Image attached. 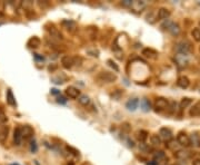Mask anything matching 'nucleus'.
I'll list each match as a JSON object with an SVG mask.
<instances>
[{
  "mask_svg": "<svg viewBox=\"0 0 200 165\" xmlns=\"http://www.w3.org/2000/svg\"><path fill=\"white\" fill-rule=\"evenodd\" d=\"M98 79L104 82H113L117 80V75L110 72H101L98 75Z\"/></svg>",
  "mask_w": 200,
  "mask_h": 165,
  "instance_id": "f257e3e1",
  "label": "nucleus"
},
{
  "mask_svg": "<svg viewBox=\"0 0 200 165\" xmlns=\"http://www.w3.org/2000/svg\"><path fill=\"white\" fill-rule=\"evenodd\" d=\"M176 49H177V51H178V54L188 55V53L191 50V44H190L189 41L184 40V41H181V43H179L178 45H177Z\"/></svg>",
  "mask_w": 200,
  "mask_h": 165,
  "instance_id": "f03ea898",
  "label": "nucleus"
},
{
  "mask_svg": "<svg viewBox=\"0 0 200 165\" xmlns=\"http://www.w3.org/2000/svg\"><path fill=\"white\" fill-rule=\"evenodd\" d=\"M158 136L160 137L161 141H165L166 143H168V142H170L171 139H172V132H171L169 128L162 127V128H160L159 135Z\"/></svg>",
  "mask_w": 200,
  "mask_h": 165,
  "instance_id": "7ed1b4c3",
  "label": "nucleus"
},
{
  "mask_svg": "<svg viewBox=\"0 0 200 165\" xmlns=\"http://www.w3.org/2000/svg\"><path fill=\"white\" fill-rule=\"evenodd\" d=\"M20 130H21V135H22V139H30L33 137V134H35V130L31 126L29 125H24L20 127Z\"/></svg>",
  "mask_w": 200,
  "mask_h": 165,
  "instance_id": "20e7f679",
  "label": "nucleus"
},
{
  "mask_svg": "<svg viewBox=\"0 0 200 165\" xmlns=\"http://www.w3.org/2000/svg\"><path fill=\"white\" fill-rule=\"evenodd\" d=\"M177 142L179 143V145L181 146H189L190 145V139L189 136L187 135L184 132H180L177 136Z\"/></svg>",
  "mask_w": 200,
  "mask_h": 165,
  "instance_id": "39448f33",
  "label": "nucleus"
},
{
  "mask_svg": "<svg viewBox=\"0 0 200 165\" xmlns=\"http://www.w3.org/2000/svg\"><path fill=\"white\" fill-rule=\"evenodd\" d=\"M9 136V126L3 124V125H0V143L5 144L8 139Z\"/></svg>",
  "mask_w": 200,
  "mask_h": 165,
  "instance_id": "423d86ee",
  "label": "nucleus"
},
{
  "mask_svg": "<svg viewBox=\"0 0 200 165\" xmlns=\"http://www.w3.org/2000/svg\"><path fill=\"white\" fill-rule=\"evenodd\" d=\"M66 95L69 98L76 99L80 96V91L78 88H76L75 86H69V87L66 88Z\"/></svg>",
  "mask_w": 200,
  "mask_h": 165,
  "instance_id": "0eeeda50",
  "label": "nucleus"
},
{
  "mask_svg": "<svg viewBox=\"0 0 200 165\" xmlns=\"http://www.w3.org/2000/svg\"><path fill=\"white\" fill-rule=\"evenodd\" d=\"M168 106H169V103L166 98H163V97H158V98H156L155 107L157 111H163V109H166Z\"/></svg>",
  "mask_w": 200,
  "mask_h": 165,
  "instance_id": "6e6552de",
  "label": "nucleus"
},
{
  "mask_svg": "<svg viewBox=\"0 0 200 165\" xmlns=\"http://www.w3.org/2000/svg\"><path fill=\"white\" fill-rule=\"evenodd\" d=\"M61 65L66 68V69H70L75 66V61H73V57L72 56H64L61 58Z\"/></svg>",
  "mask_w": 200,
  "mask_h": 165,
  "instance_id": "1a4fd4ad",
  "label": "nucleus"
},
{
  "mask_svg": "<svg viewBox=\"0 0 200 165\" xmlns=\"http://www.w3.org/2000/svg\"><path fill=\"white\" fill-rule=\"evenodd\" d=\"M142 55L149 59H156L159 54L157 50L152 49V48H144V49H142Z\"/></svg>",
  "mask_w": 200,
  "mask_h": 165,
  "instance_id": "9d476101",
  "label": "nucleus"
},
{
  "mask_svg": "<svg viewBox=\"0 0 200 165\" xmlns=\"http://www.w3.org/2000/svg\"><path fill=\"white\" fill-rule=\"evenodd\" d=\"M61 25L64 28H66V29L70 32L75 31V30L77 29V24H76V21H73V20H64V21L61 22Z\"/></svg>",
  "mask_w": 200,
  "mask_h": 165,
  "instance_id": "9b49d317",
  "label": "nucleus"
},
{
  "mask_svg": "<svg viewBox=\"0 0 200 165\" xmlns=\"http://www.w3.org/2000/svg\"><path fill=\"white\" fill-rule=\"evenodd\" d=\"M130 8H132L133 11H136V12H141L146 8V2H144V1H132Z\"/></svg>",
  "mask_w": 200,
  "mask_h": 165,
  "instance_id": "f8f14e48",
  "label": "nucleus"
},
{
  "mask_svg": "<svg viewBox=\"0 0 200 165\" xmlns=\"http://www.w3.org/2000/svg\"><path fill=\"white\" fill-rule=\"evenodd\" d=\"M176 61L178 64L179 67H186L187 64H188V58H187V55H184V54H178L176 56Z\"/></svg>",
  "mask_w": 200,
  "mask_h": 165,
  "instance_id": "ddd939ff",
  "label": "nucleus"
},
{
  "mask_svg": "<svg viewBox=\"0 0 200 165\" xmlns=\"http://www.w3.org/2000/svg\"><path fill=\"white\" fill-rule=\"evenodd\" d=\"M177 85L179 86L180 88H188L190 85V80L189 78L187 77V76H180L177 80Z\"/></svg>",
  "mask_w": 200,
  "mask_h": 165,
  "instance_id": "4468645a",
  "label": "nucleus"
},
{
  "mask_svg": "<svg viewBox=\"0 0 200 165\" xmlns=\"http://www.w3.org/2000/svg\"><path fill=\"white\" fill-rule=\"evenodd\" d=\"M169 16H170V10L169 9L162 7V8H160L158 10V18L160 20H167L169 18Z\"/></svg>",
  "mask_w": 200,
  "mask_h": 165,
  "instance_id": "2eb2a0df",
  "label": "nucleus"
},
{
  "mask_svg": "<svg viewBox=\"0 0 200 165\" xmlns=\"http://www.w3.org/2000/svg\"><path fill=\"white\" fill-rule=\"evenodd\" d=\"M13 141H15V144L16 145H20L22 142V135H21V130H20V127H17L13 132Z\"/></svg>",
  "mask_w": 200,
  "mask_h": 165,
  "instance_id": "dca6fc26",
  "label": "nucleus"
},
{
  "mask_svg": "<svg viewBox=\"0 0 200 165\" xmlns=\"http://www.w3.org/2000/svg\"><path fill=\"white\" fill-rule=\"evenodd\" d=\"M148 132L147 130H138L136 133V137H137V139H138L140 143H144L146 142V139H148Z\"/></svg>",
  "mask_w": 200,
  "mask_h": 165,
  "instance_id": "f3484780",
  "label": "nucleus"
},
{
  "mask_svg": "<svg viewBox=\"0 0 200 165\" xmlns=\"http://www.w3.org/2000/svg\"><path fill=\"white\" fill-rule=\"evenodd\" d=\"M189 115L191 116V117H197V116H200V101L196 103V104L190 108Z\"/></svg>",
  "mask_w": 200,
  "mask_h": 165,
  "instance_id": "a211bd4d",
  "label": "nucleus"
},
{
  "mask_svg": "<svg viewBox=\"0 0 200 165\" xmlns=\"http://www.w3.org/2000/svg\"><path fill=\"white\" fill-rule=\"evenodd\" d=\"M139 105V101L138 98H132V99H129L127 103H126V107L129 109V111H136L137 107Z\"/></svg>",
  "mask_w": 200,
  "mask_h": 165,
  "instance_id": "6ab92c4d",
  "label": "nucleus"
},
{
  "mask_svg": "<svg viewBox=\"0 0 200 165\" xmlns=\"http://www.w3.org/2000/svg\"><path fill=\"white\" fill-rule=\"evenodd\" d=\"M167 30H168V31L170 32L172 36H175V37L180 34V27H179L178 24H175V22H172V24L169 26V28Z\"/></svg>",
  "mask_w": 200,
  "mask_h": 165,
  "instance_id": "aec40b11",
  "label": "nucleus"
},
{
  "mask_svg": "<svg viewBox=\"0 0 200 165\" xmlns=\"http://www.w3.org/2000/svg\"><path fill=\"white\" fill-rule=\"evenodd\" d=\"M153 158H155V161L158 164H160V163H162L166 161V154L162 151H158V152H156L153 154Z\"/></svg>",
  "mask_w": 200,
  "mask_h": 165,
  "instance_id": "412c9836",
  "label": "nucleus"
},
{
  "mask_svg": "<svg viewBox=\"0 0 200 165\" xmlns=\"http://www.w3.org/2000/svg\"><path fill=\"white\" fill-rule=\"evenodd\" d=\"M49 34H50V36L52 38H57V39H62V35H61V32L59 31L57 28H55V27H51V28H49Z\"/></svg>",
  "mask_w": 200,
  "mask_h": 165,
  "instance_id": "4be33fe9",
  "label": "nucleus"
},
{
  "mask_svg": "<svg viewBox=\"0 0 200 165\" xmlns=\"http://www.w3.org/2000/svg\"><path fill=\"white\" fill-rule=\"evenodd\" d=\"M7 101H8V104L11 105V106H16V99H15V96L12 94V91L11 89H8L7 91Z\"/></svg>",
  "mask_w": 200,
  "mask_h": 165,
  "instance_id": "5701e85b",
  "label": "nucleus"
},
{
  "mask_svg": "<svg viewBox=\"0 0 200 165\" xmlns=\"http://www.w3.org/2000/svg\"><path fill=\"white\" fill-rule=\"evenodd\" d=\"M40 46V39L37 37H32L28 41V47L29 48H38Z\"/></svg>",
  "mask_w": 200,
  "mask_h": 165,
  "instance_id": "b1692460",
  "label": "nucleus"
},
{
  "mask_svg": "<svg viewBox=\"0 0 200 165\" xmlns=\"http://www.w3.org/2000/svg\"><path fill=\"white\" fill-rule=\"evenodd\" d=\"M140 106H141V109L144 112H149L150 107H151V104H150L149 99L144 98V99H141V101H140Z\"/></svg>",
  "mask_w": 200,
  "mask_h": 165,
  "instance_id": "393cba45",
  "label": "nucleus"
},
{
  "mask_svg": "<svg viewBox=\"0 0 200 165\" xmlns=\"http://www.w3.org/2000/svg\"><path fill=\"white\" fill-rule=\"evenodd\" d=\"M191 103H192L191 98H189V97H184V98L181 99V101H180V104H179V107H180L181 109H184L189 106Z\"/></svg>",
  "mask_w": 200,
  "mask_h": 165,
  "instance_id": "a878e982",
  "label": "nucleus"
},
{
  "mask_svg": "<svg viewBox=\"0 0 200 165\" xmlns=\"http://www.w3.org/2000/svg\"><path fill=\"white\" fill-rule=\"evenodd\" d=\"M190 139V144L192 143V145L196 147H200V136L197 135V134H192L191 137Z\"/></svg>",
  "mask_w": 200,
  "mask_h": 165,
  "instance_id": "bb28decb",
  "label": "nucleus"
},
{
  "mask_svg": "<svg viewBox=\"0 0 200 165\" xmlns=\"http://www.w3.org/2000/svg\"><path fill=\"white\" fill-rule=\"evenodd\" d=\"M150 142L153 146H159L160 144H161V139L158 135H151L150 136Z\"/></svg>",
  "mask_w": 200,
  "mask_h": 165,
  "instance_id": "cd10ccee",
  "label": "nucleus"
},
{
  "mask_svg": "<svg viewBox=\"0 0 200 165\" xmlns=\"http://www.w3.org/2000/svg\"><path fill=\"white\" fill-rule=\"evenodd\" d=\"M191 36L193 37V39H195L196 41H200V28L199 27H196V28L192 29Z\"/></svg>",
  "mask_w": 200,
  "mask_h": 165,
  "instance_id": "c85d7f7f",
  "label": "nucleus"
},
{
  "mask_svg": "<svg viewBox=\"0 0 200 165\" xmlns=\"http://www.w3.org/2000/svg\"><path fill=\"white\" fill-rule=\"evenodd\" d=\"M78 101H79L81 105H83V106H87V105L90 103V99H89V97L87 95H81L79 98H78Z\"/></svg>",
  "mask_w": 200,
  "mask_h": 165,
  "instance_id": "c756f323",
  "label": "nucleus"
},
{
  "mask_svg": "<svg viewBox=\"0 0 200 165\" xmlns=\"http://www.w3.org/2000/svg\"><path fill=\"white\" fill-rule=\"evenodd\" d=\"M51 80H52V82H55V84H58V85H59V84H64V82L67 80V77L62 75L61 77H60V76H57V77H52V78H51Z\"/></svg>",
  "mask_w": 200,
  "mask_h": 165,
  "instance_id": "7c9ffc66",
  "label": "nucleus"
},
{
  "mask_svg": "<svg viewBox=\"0 0 200 165\" xmlns=\"http://www.w3.org/2000/svg\"><path fill=\"white\" fill-rule=\"evenodd\" d=\"M176 157L177 158H180V160H186L189 157V153L184 152V151H179V152L176 153Z\"/></svg>",
  "mask_w": 200,
  "mask_h": 165,
  "instance_id": "2f4dec72",
  "label": "nucleus"
},
{
  "mask_svg": "<svg viewBox=\"0 0 200 165\" xmlns=\"http://www.w3.org/2000/svg\"><path fill=\"white\" fill-rule=\"evenodd\" d=\"M8 120V117H7V115H6L5 111L2 108H0V125H3L6 124V122Z\"/></svg>",
  "mask_w": 200,
  "mask_h": 165,
  "instance_id": "473e14b6",
  "label": "nucleus"
},
{
  "mask_svg": "<svg viewBox=\"0 0 200 165\" xmlns=\"http://www.w3.org/2000/svg\"><path fill=\"white\" fill-rule=\"evenodd\" d=\"M66 149L70 153V154L73 155V156H78V155H79V151H78L77 148H75V147H72V146H69V145H67V146H66Z\"/></svg>",
  "mask_w": 200,
  "mask_h": 165,
  "instance_id": "72a5a7b5",
  "label": "nucleus"
},
{
  "mask_svg": "<svg viewBox=\"0 0 200 165\" xmlns=\"http://www.w3.org/2000/svg\"><path fill=\"white\" fill-rule=\"evenodd\" d=\"M73 61H75V66H81V64H82V58L80 56H75L73 57Z\"/></svg>",
  "mask_w": 200,
  "mask_h": 165,
  "instance_id": "f704fd0d",
  "label": "nucleus"
},
{
  "mask_svg": "<svg viewBox=\"0 0 200 165\" xmlns=\"http://www.w3.org/2000/svg\"><path fill=\"white\" fill-rule=\"evenodd\" d=\"M108 64H109L110 66H111L112 68H113V69L116 70V72H118V70H119V67H118L117 65H116L115 63H113V61L111 60V59H109V60H108Z\"/></svg>",
  "mask_w": 200,
  "mask_h": 165,
  "instance_id": "c9c22d12",
  "label": "nucleus"
},
{
  "mask_svg": "<svg viewBox=\"0 0 200 165\" xmlns=\"http://www.w3.org/2000/svg\"><path fill=\"white\" fill-rule=\"evenodd\" d=\"M171 24H172V22H171V21H169L168 19H167V20H166V21H165V24H163L161 27H162L163 29H168V28H169V26H170Z\"/></svg>",
  "mask_w": 200,
  "mask_h": 165,
  "instance_id": "e433bc0d",
  "label": "nucleus"
},
{
  "mask_svg": "<svg viewBox=\"0 0 200 165\" xmlns=\"http://www.w3.org/2000/svg\"><path fill=\"white\" fill-rule=\"evenodd\" d=\"M131 3H132L131 0H123L122 1V5L126 6V7H131Z\"/></svg>",
  "mask_w": 200,
  "mask_h": 165,
  "instance_id": "4c0bfd02",
  "label": "nucleus"
},
{
  "mask_svg": "<svg viewBox=\"0 0 200 165\" xmlns=\"http://www.w3.org/2000/svg\"><path fill=\"white\" fill-rule=\"evenodd\" d=\"M66 98L64 97H62V96H59L58 97V103H61V104H64L66 103Z\"/></svg>",
  "mask_w": 200,
  "mask_h": 165,
  "instance_id": "58836bf2",
  "label": "nucleus"
},
{
  "mask_svg": "<svg viewBox=\"0 0 200 165\" xmlns=\"http://www.w3.org/2000/svg\"><path fill=\"white\" fill-rule=\"evenodd\" d=\"M36 149H37V146H36V143H35V142H32V143H31V151H32V152H35Z\"/></svg>",
  "mask_w": 200,
  "mask_h": 165,
  "instance_id": "ea45409f",
  "label": "nucleus"
},
{
  "mask_svg": "<svg viewBox=\"0 0 200 165\" xmlns=\"http://www.w3.org/2000/svg\"><path fill=\"white\" fill-rule=\"evenodd\" d=\"M192 165H200V160H196Z\"/></svg>",
  "mask_w": 200,
  "mask_h": 165,
  "instance_id": "a19ab883",
  "label": "nucleus"
},
{
  "mask_svg": "<svg viewBox=\"0 0 200 165\" xmlns=\"http://www.w3.org/2000/svg\"><path fill=\"white\" fill-rule=\"evenodd\" d=\"M3 19H5V16H3L2 13L0 12V20H3Z\"/></svg>",
  "mask_w": 200,
  "mask_h": 165,
  "instance_id": "79ce46f5",
  "label": "nucleus"
},
{
  "mask_svg": "<svg viewBox=\"0 0 200 165\" xmlns=\"http://www.w3.org/2000/svg\"><path fill=\"white\" fill-rule=\"evenodd\" d=\"M68 165H73V163H70V164H68Z\"/></svg>",
  "mask_w": 200,
  "mask_h": 165,
  "instance_id": "37998d69",
  "label": "nucleus"
},
{
  "mask_svg": "<svg viewBox=\"0 0 200 165\" xmlns=\"http://www.w3.org/2000/svg\"><path fill=\"white\" fill-rule=\"evenodd\" d=\"M199 25H200V22H199ZM199 28H200V27H199Z\"/></svg>",
  "mask_w": 200,
  "mask_h": 165,
  "instance_id": "c03bdc74",
  "label": "nucleus"
}]
</instances>
